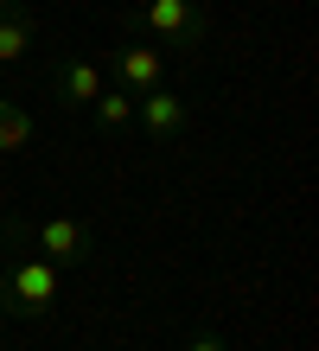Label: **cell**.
Wrapping results in <instances>:
<instances>
[{
  "mask_svg": "<svg viewBox=\"0 0 319 351\" xmlns=\"http://www.w3.org/2000/svg\"><path fill=\"white\" fill-rule=\"evenodd\" d=\"M0 237H7V250L45 256V262H58V268H83V262L96 256V230H90L83 217H58V211H45V217L7 211V217H0Z\"/></svg>",
  "mask_w": 319,
  "mask_h": 351,
  "instance_id": "cell-1",
  "label": "cell"
},
{
  "mask_svg": "<svg viewBox=\"0 0 319 351\" xmlns=\"http://www.w3.org/2000/svg\"><path fill=\"white\" fill-rule=\"evenodd\" d=\"M64 300V268L45 256H7L0 262V319H51Z\"/></svg>",
  "mask_w": 319,
  "mask_h": 351,
  "instance_id": "cell-2",
  "label": "cell"
},
{
  "mask_svg": "<svg viewBox=\"0 0 319 351\" xmlns=\"http://www.w3.org/2000/svg\"><path fill=\"white\" fill-rule=\"evenodd\" d=\"M128 26H141L154 45L166 51H198L204 38H211V13H204V0H128Z\"/></svg>",
  "mask_w": 319,
  "mask_h": 351,
  "instance_id": "cell-3",
  "label": "cell"
},
{
  "mask_svg": "<svg viewBox=\"0 0 319 351\" xmlns=\"http://www.w3.org/2000/svg\"><path fill=\"white\" fill-rule=\"evenodd\" d=\"M102 77H109L115 90H128V96L154 90V84H166V45H154V38H121V45L102 58Z\"/></svg>",
  "mask_w": 319,
  "mask_h": 351,
  "instance_id": "cell-4",
  "label": "cell"
},
{
  "mask_svg": "<svg viewBox=\"0 0 319 351\" xmlns=\"http://www.w3.org/2000/svg\"><path fill=\"white\" fill-rule=\"evenodd\" d=\"M134 128L154 141V147H173V141L191 128V96L185 90H166V84L141 90L134 96Z\"/></svg>",
  "mask_w": 319,
  "mask_h": 351,
  "instance_id": "cell-5",
  "label": "cell"
},
{
  "mask_svg": "<svg viewBox=\"0 0 319 351\" xmlns=\"http://www.w3.org/2000/svg\"><path fill=\"white\" fill-rule=\"evenodd\" d=\"M102 84H109V77H102L96 58H58L51 64V96L64 102V109H90V102L102 96Z\"/></svg>",
  "mask_w": 319,
  "mask_h": 351,
  "instance_id": "cell-6",
  "label": "cell"
},
{
  "mask_svg": "<svg viewBox=\"0 0 319 351\" xmlns=\"http://www.w3.org/2000/svg\"><path fill=\"white\" fill-rule=\"evenodd\" d=\"M32 45H38V13L26 0H0V71L19 64Z\"/></svg>",
  "mask_w": 319,
  "mask_h": 351,
  "instance_id": "cell-7",
  "label": "cell"
},
{
  "mask_svg": "<svg viewBox=\"0 0 319 351\" xmlns=\"http://www.w3.org/2000/svg\"><path fill=\"white\" fill-rule=\"evenodd\" d=\"M38 141V121L19 96H0V154H26Z\"/></svg>",
  "mask_w": 319,
  "mask_h": 351,
  "instance_id": "cell-8",
  "label": "cell"
},
{
  "mask_svg": "<svg viewBox=\"0 0 319 351\" xmlns=\"http://www.w3.org/2000/svg\"><path fill=\"white\" fill-rule=\"evenodd\" d=\"M90 115H96V128H102V134H121L128 121H134V96L115 90V84H102V96L90 102Z\"/></svg>",
  "mask_w": 319,
  "mask_h": 351,
  "instance_id": "cell-9",
  "label": "cell"
},
{
  "mask_svg": "<svg viewBox=\"0 0 319 351\" xmlns=\"http://www.w3.org/2000/svg\"><path fill=\"white\" fill-rule=\"evenodd\" d=\"M185 351H230V339L217 332V326H198V332L185 339Z\"/></svg>",
  "mask_w": 319,
  "mask_h": 351,
  "instance_id": "cell-10",
  "label": "cell"
}]
</instances>
